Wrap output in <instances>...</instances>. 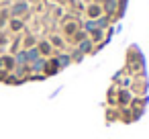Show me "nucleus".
<instances>
[{
	"label": "nucleus",
	"instance_id": "obj_1",
	"mask_svg": "<svg viewBox=\"0 0 149 139\" xmlns=\"http://www.w3.org/2000/svg\"><path fill=\"white\" fill-rule=\"evenodd\" d=\"M147 70L143 55L137 47H131L123 68L110 82L104 98V121L108 125H133L141 119L147 106Z\"/></svg>",
	"mask_w": 149,
	"mask_h": 139
}]
</instances>
